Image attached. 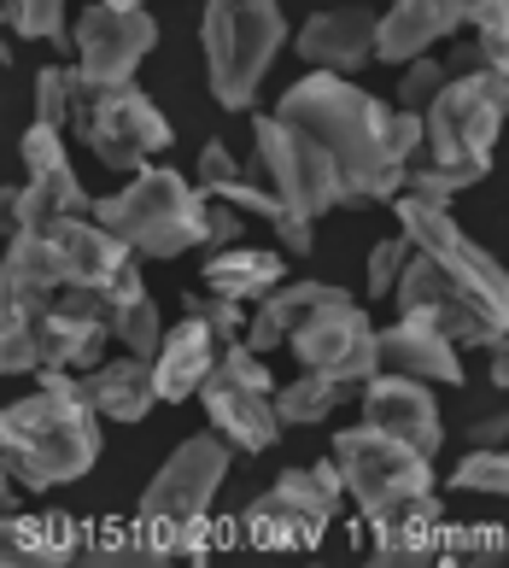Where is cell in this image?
Returning a JSON list of instances; mask_svg holds the SVG:
<instances>
[{"label": "cell", "mask_w": 509, "mask_h": 568, "mask_svg": "<svg viewBox=\"0 0 509 568\" xmlns=\"http://www.w3.org/2000/svg\"><path fill=\"white\" fill-rule=\"evenodd\" d=\"M275 118L299 123L305 135L323 141L339 176V205H393L410 182V164L393 159L387 146V106L364 94L352 77L311 71L275 100Z\"/></svg>", "instance_id": "cell-1"}, {"label": "cell", "mask_w": 509, "mask_h": 568, "mask_svg": "<svg viewBox=\"0 0 509 568\" xmlns=\"http://www.w3.org/2000/svg\"><path fill=\"white\" fill-rule=\"evenodd\" d=\"M35 393L7 405L0 416V452H7V475H18V487L53 493L71 487L94 469L100 457V410L82 393L77 369L41 364Z\"/></svg>", "instance_id": "cell-2"}, {"label": "cell", "mask_w": 509, "mask_h": 568, "mask_svg": "<svg viewBox=\"0 0 509 568\" xmlns=\"http://www.w3.org/2000/svg\"><path fill=\"white\" fill-rule=\"evenodd\" d=\"M503 118H509V77L503 71H451V82H445L428 106V159L410 164L405 194L451 205L462 187L486 182Z\"/></svg>", "instance_id": "cell-3"}, {"label": "cell", "mask_w": 509, "mask_h": 568, "mask_svg": "<svg viewBox=\"0 0 509 568\" xmlns=\"http://www.w3.org/2000/svg\"><path fill=\"white\" fill-rule=\"evenodd\" d=\"M228 463H235V446H228L217 428L182 439V446L164 457V469L146 480L141 510H135L141 551H153V557L194 551L200 534H205L211 504H217L223 480H228Z\"/></svg>", "instance_id": "cell-4"}, {"label": "cell", "mask_w": 509, "mask_h": 568, "mask_svg": "<svg viewBox=\"0 0 509 568\" xmlns=\"http://www.w3.org/2000/svg\"><path fill=\"white\" fill-rule=\"evenodd\" d=\"M94 217L135 252V258H182L194 246H211V205L205 187L187 182L170 164H146L130 187L94 200Z\"/></svg>", "instance_id": "cell-5"}, {"label": "cell", "mask_w": 509, "mask_h": 568, "mask_svg": "<svg viewBox=\"0 0 509 568\" xmlns=\"http://www.w3.org/2000/svg\"><path fill=\"white\" fill-rule=\"evenodd\" d=\"M205 41V82L223 112H252L264 77L287 41L282 0H205L200 18Z\"/></svg>", "instance_id": "cell-6"}, {"label": "cell", "mask_w": 509, "mask_h": 568, "mask_svg": "<svg viewBox=\"0 0 509 568\" xmlns=\"http://www.w3.org/2000/svg\"><path fill=\"white\" fill-rule=\"evenodd\" d=\"M334 463L346 475V498H357L364 521H387L398 510L434 498V457L380 434L375 423H357L334 439Z\"/></svg>", "instance_id": "cell-7"}, {"label": "cell", "mask_w": 509, "mask_h": 568, "mask_svg": "<svg viewBox=\"0 0 509 568\" xmlns=\"http://www.w3.org/2000/svg\"><path fill=\"white\" fill-rule=\"evenodd\" d=\"M346 498V475L339 463H311V469H287L269 493L246 504V539L258 551H311L328 534V521Z\"/></svg>", "instance_id": "cell-8"}, {"label": "cell", "mask_w": 509, "mask_h": 568, "mask_svg": "<svg viewBox=\"0 0 509 568\" xmlns=\"http://www.w3.org/2000/svg\"><path fill=\"white\" fill-rule=\"evenodd\" d=\"M200 405L235 452H269L282 439V410H275V375L264 369V352H252L246 341L223 346L217 369L205 375Z\"/></svg>", "instance_id": "cell-9"}, {"label": "cell", "mask_w": 509, "mask_h": 568, "mask_svg": "<svg viewBox=\"0 0 509 568\" xmlns=\"http://www.w3.org/2000/svg\"><path fill=\"white\" fill-rule=\"evenodd\" d=\"M252 164L264 171V182L275 187V200H282V212L293 217H328L339 212V176H334V159L323 153V141L305 135L299 123L287 118H252Z\"/></svg>", "instance_id": "cell-10"}, {"label": "cell", "mask_w": 509, "mask_h": 568, "mask_svg": "<svg viewBox=\"0 0 509 568\" xmlns=\"http://www.w3.org/2000/svg\"><path fill=\"white\" fill-rule=\"evenodd\" d=\"M77 130L89 141V153L118 176H135L153 164V153H164L170 141V118L146 100L135 82L130 89H100L77 100Z\"/></svg>", "instance_id": "cell-11"}, {"label": "cell", "mask_w": 509, "mask_h": 568, "mask_svg": "<svg viewBox=\"0 0 509 568\" xmlns=\"http://www.w3.org/2000/svg\"><path fill=\"white\" fill-rule=\"evenodd\" d=\"M71 48H77V82L82 94H100V89H130L141 59L159 48V18L146 7H94L77 12L71 24Z\"/></svg>", "instance_id": "cell-12"}, {"label": "cell", "mask_w": 509, "mask_h": 568, "mask_svg": "<svg viewBox=\"0 0 509 568\" xmlns=\"http://www.w3.org/2000/svg\"><path fill=\"white\" fill-rule=\"evenodd\" d=\"M287 346H293V357H299L305 369L339 375L346 387L380 375V328L369 323V311L357 305L346 287H339L328 305H316Z\"/></svg>", "instance_id": "cell-13"}, {"label": "cell", "mask_w": 509, "mask_h": 568, "mask_svg": "<svg viewBox=\"0 0 509 568\" xmlns=\"http://www.w3.org/2000/svg\"><path fill=\"white\" fill-rule=\"evenodd\" d=\"M59 135L65 130H48V123H30L24 130V146H18V159H24V187L7 194L12 229H41V223H59V217H89L94 212L89 187L77 182L71 153Z\"/></svg>", "instance_id": "cell-14"}, {"label": "cell", "mask_w": 509, "mask_h": 568, "mask_svg": "<svg viewBox=\"0 0 509 568\" xmlns=\"http://www.w3.org/2000/svg\"><path fill=\"white\" fill-rule=\"evenodd\" d=\"M105 293L112 287H65L48 311H41L35 317L41 364H59V369H77V375L105 364V341H118L112 317H105Z\"/></svg>", "instance_id": "cell-15"}, {"label": "cell", "mask_w": 509, "mask_h": 568, "mask_svg": "<svg viewBox=\"0 0 509 568\" xmlns=\"http://www.w3.org/2000/svg\"><path fill=\"white\" fill-rule=\"evenodd\" d=\"M364 423H375L380 434L405 439V446L439 457L445 446V416L434 405V382H416V375H393L380 369L364 382Z\"/></svg>", "instance_id": "cell-16"}, {"label": "cell", "mask_w": 509, "mask_h": 568, "mask_svg": "<svg viewBox=\"0 0 509 568\" xmlns=\"http://www.w3.org/2000/svg\"><path fill=\"white\" fill-rule=\"evenodd\" d=\"M375 36H380V12H369V7H328V12H311L299 24L293 53H299L311 71L357 77L375 59Z\"/></svg>", "instance_id": "cell-17"}, {"label": "cell", "mask_w": 509, "mask_h": 568, "mask_svg": "<svg viewBox=\"0 0 509 568\" xmlns=\"http://www.w3.org/2000/svg\"><path fill=\"white\" fill-rule=\"evenodd\" d=\"M462 24H469V0H393V7L380 12L375 59L410 65V59L434 53V41H451Z\"/></svg>", "instance_id": "cell-18"}, {"label": "cell", "mask_w": 509, "mask_h": 568, "mask_svg": "<svg viewBox=\"0 0 509 568\" xmlns=\"http://www.w3.org/2000/svg\"><path fill=\"white\" fill-rule=\"evenodd\" d=\"M380 369L416 375V382H434V387L469 382V375H462V346L421 317H398L393 328H380Z\"/></svg>", "instance_id": "cell-19"}, {"label": "cell", "mask_w": 509, "mask_h": 568, "mask_svg": "<svg viewBox=\"0 0 509 568\" xmlns=\"http://www.w3.org/2000/svg\"><path fill=\"white\" fill-rule=\"evenodd\" d=\"M217 357H223L217 328L200 323V317H182L176 328L164 334V346H159V357H153V369H159V398H164V405L200 398L205 375L217 369Z\"/></svg>", "instance_id": "cell-20"}, {"label": "cell", "mask_w": 509, "mask_h": 568, "mask_svg": "<svg viewBox=\"0 0 509 568\" xmlns=\"http://www.w3.org/2000/svg\"><path fill=\"white\" fill-rule=\"evenodd\" d=\"M82 393H89V405L105 416V423H141L153 405H164L153 357H135V352L89 369V375H82Z\"/></svg>", "instance_id": "cell-21"}, {"label": "cell", "mask_w": 509, "mask_h": 568, "mask_svg": "<svg viewBox=\"0 0 509 568\" xmlns=\"http://www.w3.org/2000/svg\"><path fill=\"white\" fill-rule=\"evenodd\" d=\"M194 182L205 187V200H223V205H235V212L269 217V223L282 217V200H275V187L264 182V171H258V164H241L223 141H205L200 146Z\"/></svg>", "instance_id": "cell-22"}, {"label": "cell", "mask_w": 509, "mask_h": 568, "mask_svg": "<svg viewBox=\"0 0 509 568\" xmlns=\"http://www.w3.org/2000/svg\"><path fill=\"white\" fill-rule=\"evenodd\" d=\"M287 282V264H282V252H264V246H223V252H211L205 258V287L211 293H228V300H269L275 287Z\"/></svg>", "instance_id": "cell-23"}, {"label": "cell", "mask_w": 509, "mask_h": 568, "mask_svg": "<svg viewBox=\"0 0 509 568\" xmlns=\"http://www.w3.org/2000/svg\"><path fill=\"white\" fill-rule=\"evenodd\" d=\"M334 282H282L269 293V300H258V311H252V328H246V346L252 352H275L287 346L293 334H299V323L311 317L316 305L334 300Z\"/></svg>", "instance_id": "cell-24"}, {"label": "cell", "mask_w": 509, "mask_h": 568, "mask_svg": "<svg viewBox=\"0 0 509 568\" xmlns=\"http://www.w3.org/2000/svg\"><path fill=\"white\" fill-rule=\"evenodd\" d=\"M105 317H112V334L123 341V352H135V357H159L164 346V323H159V300L146 293L141 282V270H130L112 293H105Z\"/></svg>", "instance_id": "cell-25"}, {"label": "cell", "mask_w": 509, "mask_h": 568, "mask_svg": "<svg viewBox=\"0 0 509 568\" xmlns=\"http://www.w3.org/2000/svg\"><path fill=\"white\" fill-rule=\"evenodd\" d=\"M369 539L387 562H421L434 557V539H439V498L416 504V510H398L387 521H369Z\"/></svg>", "instance_id": "cell-26"}, {"label": "cell", "mask_w": 509, "mask_h": 568, "mask_svg": "<svg viewBox=\"0 0 509 568\" xmlns=\"http://www.w3.org/2000/svg\"><path fill=\"white\" fill-rule=\"evenodd\" d=\"M339 405H346V382H339V375H323V369H305V375H293L287 387H275V410H282L287 428L328 423Z\"/></svg>", "instance_id": "cell-27"}, {"label": "cell", "mask_w": 509, "mask_h": 568, "mask_svg": "<svg viewBox=\"0 0 509 568\" xmlns=\"http://www.w3.org/2000/svg\"><path fill=\"white\" fill-rule=\"evenodd\" d=\"M71 551V528L59 516H7V562H53Z\"/></svg>", "instance_id": "cell-28"}, {"label": "cell", "mask_w": 509, "mask_h": 568, "mask_svg": "<svg viewBox=\"0 0 509 568\" xmlns=\"http://www.w3.org/2000/svg\"><path fill=\"white\" fill-rule=\"evenodd\" d=\"M77 100H82L77 65H41V71H35V123L65 130V123L77 118Z\"/></svg>", "instance_id": "cell-29"}, {"label": "cell", "mask_w": 509, "mask_h": 568, "mask_svg": "<svg viewBox=\"0 0 509 568\" xmlns=\"http://www.w3.org/2000/svg\"><path fill=\"white\" fill-rule=\"evenodd\" d=\"M0 369L7 375H35L41 369V328L30 311L0 305Z\"/></svg>", "instance_id": "cell-30"}, {"label": "cell", "mask_w": 509, "mask_h": 568, "mask_svg": "<svg viewBox=\"0 0 509 568\" xmlns=\"http://www.w3.org/2000/svg\"><path fill=\"white\" fill-rule=\"evenodd\" d=\"M451 493H492V498H509V452L503 446H475L469 457L451 469L445 480Z\"/></svg>", "instance_id": "cell-31"}, {"label": "cell", "mask_w": 509, "mask_h": 568, "mask_svg": "<svg viewBox=\"0 0 509 568\" xmlns=\"http://www.w3.org/2000/svg\"><path fill=\"white\" fill-rule=\"evenodd\" d=\"M7 30L24 41H65L71 0H7Z\"/></svg>", "instance_id": "cell-32"}, {"label": "cell", "mask_w": 509, "mask_h": 568, "mask_svg": "<svg viewBox=\"0 0 509 568\" xmlns=\"http://www.w3.org/2000/svg\"><path fill=\"white\" fill-rule=\"evenodd\" d=\"M469 30L486 53V71L509 77V0H469Z\"/></svg>", "instance_id": "cell-33"}, {"label": "cell", "mask_w": 509, "mask_h": 568, "mask_svg": "<svg viewBox=\"0 0 509 568\" xmlns=\"http://www.w3.org/2000/svg\"><path fill=\"white\" fill-rule=\"evenodd\" d=\"M182 311H187V317H200V323H211V328H217V341H223V346L246 341V328H252L246 305H241V300H228V293H211V287L187 293V300H182Z\"/></svg>", "instance_id": "cell-34"}, {"label": "cell", "mask_w": 509, "mask_h": 568, "mask_svg": "<svg viewBox=\"0 0 509 568\" xmlns=\"http://www.w3.org/2000/svg\"><path fill=\"white\" fill-rule=\"evenodd\" d=\"M416 258V246H410V235L398 229V235H387V241H375V252H369V300H387V293H398V282H405V264Z\"/></svg>", "instance_id": "cell-35"}, {"label": "cell", "mask_w": 509, "mask_h": 568, "mask_svg": "<svg viewBox=\"0 0 509 568\" xmlns=\"http://www.w3.org/2000/svg\"><path fill=\"white\" fill-rule=\"evenodd\" d=\"M451 82V65L445 59H434V53H421V59H410L405 65V82H398V106H410V112H428L434 106V94Z\"/></svg>", "instance_id": "cell-36"}, {"label": "cell", "mask_w": 509, "mask_h": 568, "mask_svg": "<svg viewBox=\"0 0 509 568\" xmlns=\"http://www.w3.org/2000/svg\"><path fill=\"white\" fill-rule=\"evenodd\" d=\"M387 146H393L398 164H416L421 153H428V112L398 106V112L387 118Z\"/></svg>", "instance_id": "cell-37"}, {"label": "cell", "mask_w": 509, "mask_h": 568, "mask_svg": "<svg viewBox=\"0 0 509 568\" xmlns=\"http://www.w3.org/2000/svg\"><path fill=\"white\" fill-rule=\"evenodd\" d=\"M311 217H293V212H282L275 217V235H282V246L293 252V258H311V246H316V235H311Z\"/></svg>", "instance_id": "cell-38"}, {"label": "cell", "mask_w": 509, "mask_h": 568, "mask_svg": "<svg viewBox=\"0 0 509 568\" xmlns=\"http://www.w3.org/2000/svg\"><path fill=\"white\" fill-rule=\"evenodd\" d=\"M509 439V410H486L469 423V446H503Z\"/></svg>", "instance_id": "cell-39"}, {"label": "cell", "mask_w": 509, "mask_h": 568, "mask_svg": "<svg viewBox=\"0 0 509 568\" xmlns=\"http://www.w3.org/2000/svg\"><path fill=\"white\" fill-rule=\"evenodd\" d=\"M211 246H241V212L235 205H217V212H211Z\"/></svg>", "instance_id": "cell-40"}, {"label": "cell", "mask_w": 509, "mask_h": 568, "mask_svg": "<svg viewBox=\"0 0 509 568\" xmlns=\"http://www.w3.org/2000/svg\"><path fill=\"white\" fill-rule=\"evenodd\" d=\"M486 382L509 393V334H498V341L486 346Z\"/></svg>", "instance_id": "cell-41"}, {"label": "cell", "mask_w": 509, "mask_h": 568, "mask_svg": "<svg viewBox=\"0 0 509 568\" xmlns=\"http://www.w3.org/2000/svg\"><path fill=\"white\" fill-rule=\"evenodd\" d=\"M105 7H141V0H105Z\"/></svg>", "instance_id": "cell-42"}]
</instances>
